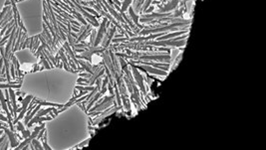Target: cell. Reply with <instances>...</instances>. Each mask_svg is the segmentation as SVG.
Segmentation results:
<instances>
[{"label":"cell","instance_id":"obj_18","mask_svg":"<svg viewBox=\"0 0 266 150\" xmlns=\"http://www.w3.org/2000/svg\"><path fill=\"white\" fill-rule=\"evenodd\" d=\"M0 134H2V131H1V130H0Z\"/></svg>","mask_w":266,"mask_h":150},{"label":"cell","instance_id":"obj_12","mask_svg":"<svg viewBox=\"0 0 266 150\" xmlns=\"http://www.w3.org/2000/svg\"><path fill=\"white\" fill-rule=\"evenodd\" d=\"M16 128L18 129V130H20V131H22L23 129H24V126H23V124L21 123V122H17V126H16Z\"/></svg>","mask_w":266,"mask_h":150},{"label":"cell","instance_id":"obj_3","mask_svg":"<svg viewBox=\"0 0 266 150\" xmlns=\"http://www.w3.org/2000/svg\"><path fill=\"white\" fill-rule=\"evenodd\" d=\"M4 131H5V133L7 134L8 138H9V142L11 144V148H15L18 146V142L17 140H16V137H15V133H13L11 130H9V129H7L5 127H3Z\"/></svg>","mask_w":266,"mask_h":150},{"label":"cell","instance_id":"obj_10","mask_svg":"<svg viewBox=\"0 0 266 150\" xmlns=\"http://www.w3.org/2000/svg\"><path fill=\"white\" fill-rule=\"evenodd\" d=\"M30 134H31V133H30V131L28 130V129H26V130H25V129H23V130H22V135H23L22 137H23L24 139H25V138H28V137L30 136Z\"/></svg>","mask_w":266,"mask_h":150},{"label":"cell","instance_id":"obj_7","mask_svg":"<svg viewBox=\"0 0 266 150\" xmlns=\"http://www.w3.org/2000/svg\"><path fill=\"white\" fill-rule=\"evenodd\" d=\"M101 95H102V94H101V91H97V93L94 94V97H93V98L90 99V102H89V105H88V106H87V108H86L87 110H89L93 106H94V103H95L97 101H98V99H99L100 98H101Z\"/></svg>","mask_w":266,"mask_h":150},{"label":"cell","instance_id":"obj_15","mask_svg":"<svg viewBox=\"0 0 266 150\" xmlns=\"http://www.w3.org/2000/svg\"><path fill=\"white\" fill-rule=\"evenodd\" d=\"M8 5H12L10 0H6V2H5V6H8Z\"/></svg>","mask_w":266,"mask_h":150},{"label":"cell","instance_id":"obj_1","mask_svg":"<svg viewBox=\"0 0 266 150\" xmlns=\"http://www.w3.org/2000/svg\"><path fill=\"white\" fill-rule=\"evenodd\" d=\"M136 68H139V69H141L142 71H143V73H151V74H153V75H159V76H163V77H166L167 75V73L166 72V71H163V70H158V69H154V68H151V67H149V66H136Z\"/></svg>","mask_w":266,"mask_h":150},{"label":"cell","instance_id":"obj_17","mask_svg":"<svg viewBox=\"0 0 266 150\" xmlns=\"http://www.w3.org/2000/svg\"><path fill=\"white\" fill-rule=\"evenodd\" d=\"M20 94H22L21 91H17V93H16V95H20Z\"/></svg>","mask_w":266,"mask_h":150},{"label":"cell","instance_id":"obj_8","mask_svg":"<svg viewBox=\"0 0 266 150\" xmlns=\"http://www.w3.org/2000/svg\"><path fill=\"white\" fill-rule=\"evenodd\" d=\"M31 143L33 144V146H34V149H42V148H43V147H42L41 143L39 142V139H37V138H33L32 141H31Z\"/></svg>","mask_w":266,"mask_h":150},{"label":"cell","instance_id":"obj_6","mask_svg":"<svg viewBox=\"0 0 266 150\" xmlns=\"http://www.w3.org/2000/svg\"><path fill=\"white\" fill-rule=\"evenodd\" d=\"M129 12H130V15H131V18L133 19V22L134 23H136V25L137 26L139 27V28H141V29H143V25H141V24H139V16L138 15H136V13H135L134 12V10H133V7H130L129 8Z\"/></svg>","mask_w":266,"mask_h":150},{"label":"cell","instance_id":"obj_16","mask_svg":"<svg viewBox=\"0 0 266 150\" xmlns=\"http://www.w3.org/2000/svg\"><path fill=\"white\" fill-rule=\"evenodd\" d=\"M3 82H8L6 78H0V83H3Z\"/></svg>","mask_w":266,"mask_h":150},{"label":"cell","instance_id":"obj_13","mask_svg":"<svg viewBox=\"0 0 266 150\" xmlns=\"http://www.w3.org/2000/svg\"><path fill=\"white\" fill-rule=\"evenodd\" d=\"M0 120H2V121H7V122H8V118H6L5 116H3L2 114H0Z\"/></svg>","mask_w":266,"mask_h":150},{"label":"cell","instance_id":"obj_11","mask_svg":"<svg viewBox=\"0 0 266 150\" xmlns=\"http://www.w3.org/2000/svg\"><path fill=\"white\" fill-rule=\"evenodd\" d=\"M89 141H90V139H87V140H85V141H84V142L80 143V144L78 145V146H76V148H81V147L86 146V145H87V143H89Z\"/></svg>","mask_w":266,"mask_h":150},{"label":"cell","instance_id":"obj_5","mask_svg":"<svg viewBox=\"0 0 266 150\" xmlns=\"http://www.w3.org/2000/svg\"><path fill=\"white\" fill-rule=\"evenodd\" d=\"M40 110H41V105H37V106L34 107V110L31 111V112H30V114L27 115L26 117H25V120H24V124H25V125H27V123H28L29 121H30V120L32 119L33 116H34V115L37 113V111H39Z\"/></svg>","mask_w":266,"mask_h":150},{"label":"cell","instance_id":"obj_4","mask_svg":"<svg viewBox=\"0 0 266 150\" xmlns=\"http://www.w3.org/2000/svg\"><path fill=\"white\" fill-rule=\"evenodd\" d=\"M184 33H187V31H177V32H175V33H171V34H166L164 36L160 37L159 39H158L157 41H163V40H167V39H171V38H174V37H176V36H179V35H183L184 34Z\"/></svg>","mask_w":266,"mask_h":150},{"label":"cell","instance_id":"obj_14","mask_svg":"<svg viewBox=\"0 0 266 150\" xmlns=\"http://www.w3.org/2000/svg\"><path fill=\"white\" fill-rule=\"evenodd\" d=\"M7 136V134H3L2 136H1V138H0V144L2 143V141L4 140V138H5V137Z\"/></svg>","mask_w":266,"mask_h":150},{"label":"cell","instance_id":"obj_2","mask_svg":"<svg viewBox=\"0 0 266 150\" xmlns=\"http://www.w3.org/2000/svg\"><path fill=\"white\" fill-rule=\"evenodd\" d=\"M131 65H132V64H131ZM132 67H133V74H134L135 79H136V81H137V84L140 86L142 91L146 94H147V93H146V89H145V86H143V77L136 70V68H135L134 65H132Z\"/></svg>","mask_w":266,"mask_h":150},{"label":"cell","instance_id":"obj_9","mask_svg":"<svg viewBox=\"0 0 266 150\" xmlns=\"http://www.w3.org/2000/svg\"><path fill=\"white\" fill-rule=\"evenodd\" d=\"M115 89H116V98H117V102H118V105L121 106L122 105V101H121V97H120V90L119 89L115 86Z\"/></svg>","mask_w":266,"mask_h":150}]
</instances>
